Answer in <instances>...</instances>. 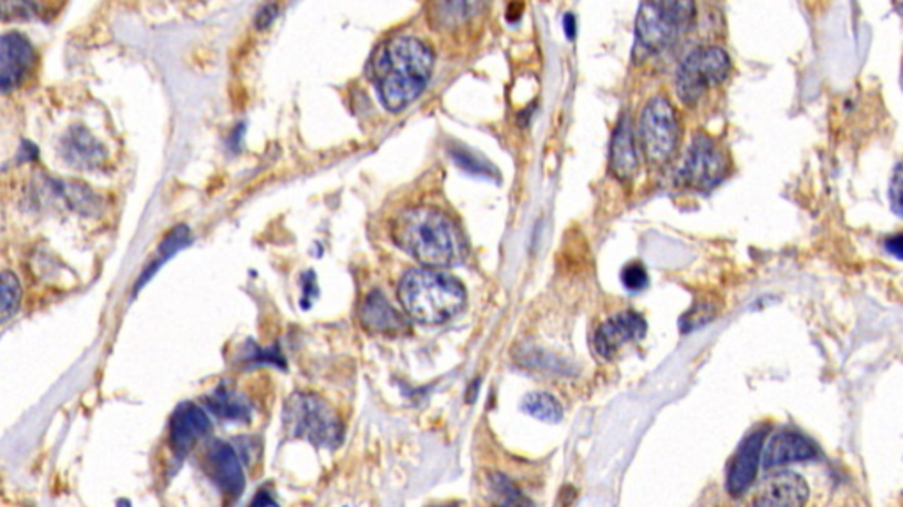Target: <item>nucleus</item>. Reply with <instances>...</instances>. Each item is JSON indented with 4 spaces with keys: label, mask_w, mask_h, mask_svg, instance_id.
Here are the masks:
<instances>
[{
    "label": "nucleus",
    "mask_w": 903,
    "mask_h": 507,
    "mask_svg": "<svg viewBox=\"0 0 903 507\" xmlns=\"http://www.w3.org/2000/svg\"><path fill=\"white\" fill-rule=\"evenodd\" d=\"M890 201L891 209L895 210V214L902 215V166L900 164H896L895 173L891 179Z\"/></svg>",
    "instance_id": "obj_30"
},
{
    "label": "nucleus",
    "mask_w": 903,
    "mask_h": 507,
    "mask_svg": "<svg viewBox=\"0 0 903 507\" xmlns=\"http://www.w3.org/2000/svg\"><path fill=\"white\" fill-rule=\"evenodd\" d=\"M489 485H491V490H493V494L496 495L501 504H509V506H514V504L515 506H518V504H530L524 499V495L521 494L518 486L510 481L509 478H505L503 474H491Z\"/></svg>",
    "instance_id": "obj_26"
},
{
    "label": "nucleus",
    "mask_w": 903,
    "mask_h": 507,
    "mask_svg": "<svg viewBox=\"0 0 903 507\" xmlns=\"http://www.w3.org/2000/svg\"><path fill=\"white\" fill-rule=\"evenodd\" d=\"M59 150L60 158L64 159L66 164L77 170H96L103 166L107 159L103 143L82 125L69 129L68 134L60 140Z\"/></svg>",
    "instance_id": "obj_16"
},
{
    "label": "nucleus",
    "mask_w": 903,
    "mask_h": 507,
    "mask_svg": "<svg viewBox=\"0 0 903 507\" xmlns=\"http://www.w3.org/2000/svg\"><path fill=\"white\" fill-rule=\"evenodd\" d=\"M713 316H715V311L704 303V305H699L698 308L690 311L686 316H683V320H681V328H683V332L698 328V326H702V324L713 320Z\"/></svg>",
    "instance_id": "obj_28"
},
{
    "label": "nucleus",
    "mask_w": 903,
    "mask_h": 507,
    "mask_svg": "<svg viewBox=\"0 0 903 507\" xmlns=\"http://www.w3.org/2000/svg\"><path fill=\"white\" fill-rule=\"evenodd\" d=\"M399 300L419 323L441 324L463 311L466 291L458 278L438 270H410L399 284Z\"/></svg>",
    "instance_id": "obj_3"
},
{
    "label": "nucleus",
    "mask_w": 903,
    "mask_h": 507,
    "mask_svg": "<svg viewBox=\"0 0 903 507\" xmlns=\"http://www.w3.org/2000/svg\"><path fill=\"white\" fill-rule=\"evenodd\" d=\"M278 17V6L275 4H267L265 8L258 13L257 18V26L258 29H267L270 23L274 22V18Z\"/></svg>",
    "instance_id": "obj_31"
},
{
    "label": "nucleus",
    "mask_w": 903,
    "mask_h": 507,
    "mask_svg": "<svg viewBox=\"0 0 903 507\" xmlns=\"http://www.w3.org/2000/svg\"><path fill=\"white\" fill-rule=\"evenodd\" d=\"M22 302V287L13 273H0V326L17 314Z\"/></svg>",
    "instance_id": "obj_22"
},
{
    "label": "nucleus",
    "mask_w": 903,
    "mask_h": 507,
    "mask_svg": "<svg viewBox=\"0 0 903 507\" xmlns=\"http://www.w3.org/2000/svg\"><path fill=\"white\" fill-rule=\"evenodd\" d=\"M38 17L34 0H0V23L29 22Z\"/></svg>",
    "instance_id": "obj_25"
},
{
    "label": "nucleus",
    "mask_w": 903,
    "mask_h": 507,
    "mask_svg": "<svg viewBox=\"0 0 903 507\" xmlns=\"http://www.w3.org/2000/svg\"><path fill=\"white\" fill-rule=\"evenodd\" d=\"M814 444L805 439L803 435L794 432H780L767 444L766 452L762 456L764 469H775L780 465L792 464V462H806L815 458Z\"/></svg>",
    "instance_id": "obj_18"
},
{
    "label": "nucleus",
    "mask_w": 903,
    "mask_h": 507,
    "mask_svg": "<svg viewBox=\"0 0 903 507\" xmlns=\"http://www.w3.org/2000/svg\"><path fill=\"white\" fill-rule=\"evenodd\" d=\"M523 410L533 418L545 423H558L563 418V407L549 393H530L523 400Z\"/></svg>",
    "instance_id": "obj_21"
},
{
    "label": "nucleus",
    "mask_w": 903,
    "mask_h": 507,
    "mask_svg": "<svg viewBox=\"0 0 903 507\" xmlns=\"http://www.w3.org/2000/svg\"><path fill=\"white\" fill-rule=\"evenodd\" d=\"M188 243H189L188 227L185 226L175 227V230H173L172 233H170V235H168L167 239H164L163 245H161V249H159V254H161V256H159V260L155 261L154 265L150 266V270H147L146 275H143V277H140V281H138V287L143 286V284H146L147 278H149L150 275H152V273H154L155 270H158V266L161 265V263H164V261H167L168 257H172L177 251H180V249L185 247Z\"/></svg>",
    "instance_id": "obj_24"
},
{
    "label": "nucleus",
    "mask_w": 903,
    "mask_h": 507,
    "mask_svg": "<svg viewBox=\"0 0 903 507\" xmlns=\"http://www.w3.org/2000/svg\"><path fill=\"white\" fill-rule=\"evenodd\" d=\"M563 30H565L566 38L570 41H574L575 32H578V26H575V18L572 13H566L565 18H563Z\"/></svg>",
    "instance_id": "obj_33"
},
{
    "label": "nucleus",
    "mask_w": 903,
    "mask_h": 507,
    "mask_svg": "<svg viewBox=\"0 0 903 507\" xmlns=\"http://www.w3.org/2000/svg\"><path fill=\"white\" fill-rule=\"evenodd\" d=\"M207 470L212 481L228 497L237 499L244 491L245 478L235 449L223 440H215L207 453Z\"/></svg>",
    "instance_id": "obj_12"
},
{
    "label": "nucleus",
    "mask_w": 903,
    "mask_h": 507,
    "mask_svg": "<svg viewBox=\"0 0 903 507\" xmlns=\"http://www.w3.org/2000/svg\"><path fill=\"white\" fill-rule=\"evenodd\" d=\"M491 0H425V18L445 43H464L482 30Z\"/></svg>",
    "instance_id": "obj_5"
},
{
    "label": "nucleus",
    "mask_w": 903,
    "mask_h": 507,
    "mask_svg": "<svg viewBox=\"0 0 903 507\" xmlns=\"http://www.w3.org/2000/svg\"><path fill=\"white\" fill-rule=\"evenodd\" d=\"M764 437H766V430H757L741 443L728 474V491L732 497L745 494L750 485L757 478Z\"/></svg>",
    "instance_id": "obj_13"
},
{
    "label": "nucleus",
    "mask_w": 903,
    "mask_h": 507,
    "mask_svg": "<svg viewBox=\"0 0 903 507\" xmlns=\"http://www.w3.org/2000/svg\"><path fill=\"white\" fill-rule=\"evenodd\" d=\"M671 26L681 32L686 30L695 18V0H659Z\"/></svg>",
    "instance_id": "obj_23"
},
{
    "label": "nucleus",
    "mask_w": 903,
    "mask_h": 507,
    "mask_svg": "<svg viewBox=\"0 0 903 507\" xmlns=\"http://www.w3.org/2000/svg\"><path fill=\"white\" fill-rule=\"evenodd\" d=\"M210 432L209 416L194 404L179 405L170 423V444L179 458H184L198 440Z\"/></svg>",
    "instance_id": "obj_15"
},
{
    "label": "nucleus",
    "mask_w": 903,
    "mask_h": 507,
    "mask_svg": "<svg viewBox=\"0 0 903 507\" xmlns=\"http://www.w3.org/2000/svg\"><path fill=\"white\" fill-rule=\"evenodd\" d=\"M732 64L728 52L720 47L698 48L690 53L676 71V94L681 103L694 107L711 87L728 80Z\"/></svg>",
    "instance_id": "obj_6"
},
{
    "label": "nucleus",
    "mask_w": 903,
    "mask_h": 507,
    "mask_svg": "<svg viewBox=\"0 0 903 507\" xmlns=\"http://www.w3.org/2000/svg\"><path fill=\"white\" fill-rule=\"evenodd\" d=\"M284 428L295 439H305L318 448L335 449L343 443V422L323 398L295 393L284 405Z\"/></svg>",
    "instance_id": "obj_4"
},
{
    "label": "nucleus",
    "mask_w": 903,
    "mask_h": 507,
    "mask_svg": "<svg viewBox=\"0 0 903 507\" xmlns=\"http://www.w3.org/2000/svg\"><path fill=\"white\" fill-rule=\"evenodd\" d=\"M36 53L26 36L0 34V92L17 89L34 68Z\"/></svg>",
    "instance_id": "obj_10"
},
{
    "label": "nucleus",
    "mask_w": 903,
    "mask_h": 507,
    "mask_svg": "<svg viewBox=\"0 0 903 507\" xmlns=\"http://www.w3.org/2000/svg\"><path fill=\"white\" fill-rule=\"evenodd\" d=\"M621 281H623V286L626 290L641 291L648 286L650 277H648L646 268L641 263H630L621 272Z\"/></svg>",
    "instance_id": "obj_27"
},
{
    "label": "nucleus",
    "mask_w": 903,
    "mask_h": 507,
    "mask_svg": "<svg viewBox=\"0 0 903 507\" xmlns=\"http://www.w3.org/2000/svg\"><path fill=\"white\" fill-rule=\"evenodd\" d=\"M360 321L369 332L394 335L401 333L407 326L404 317L395 311L380 291H373L362 303Z\"/></svg>",
    "instance_id": "obj_19"
},
{
    "label": "nucleus",
    "mask_w": 903,
    "mask_h": 507,
    "mask_svg": "<svg viewBox=\"0 0 903 507\" xmlns=\"http://www.w3.org/2000/svg\"><path fill=\"white\" fill-rule=\"evenodd\" d=\"M392 239L429 268H445L455 265L464 256V240L445 212L419 206L404 210L392 224Z\"/></svg>",
    "instance_id": "obj_2"
},
{
    "label": "nucleus",
    "mask_w": 903,
    "mask_h": 507,
    "mask_svg": "<svg viewBox=\"0 0 903 507\" xmlns=\"http://www.w3.org/2000/svg\"><path fill=\"white\" fill-rule=\"evenodd\" d=\"M729 164L724 152L706 134H698L690 143L680 179L695 191H711L728 175Z\"/></svg>",
    "instance_id": "obj_8"
},
{
    "label": "nucleus",
    "mask_w": 903,
    "mask_h": 507,
    "mask_svg": "<svg viewBox=\"0 0 903 507\" xmlns=\"http://www.w3.org/2000/svg\"><path fill=\"white\" fill-rule=\"evenodd\" d=\"M212 413L218 414L221 418L233 419V422H245L251 416V405L245 400L240 393L230 386H219L209 398H207Z\"/></svg>",
    "instance_id": "obj_20"
},
{
    "label": "nucleus",
    "mask_w": 903,
    "mask_h": 507,
    "mask_svg": "<svg viewBox=\"0 0 903 507\" xmlns=\"http://www.w3.org/2000/svg\"><path fill=\"white\" fill-rule=\"evenodd\" d=\"M452 158L458 161L459 166L464 168V170L470 171V173H476V175H488L489 170L485 166L484 162L480 161L479 158L475 155L468 154V152H461V150H454L452 152Z\"/></svg>",
    "instance_id": "obj_29"
},
{
    "label": "nucleus",
    "mask_w": 903,
    "mask_h": 507,
    "mask_svg": "<svg viewBox=\"0 0 903 507\" xmlns=\"http://www.w3.org/2000/svg\"><path fill=\"white\" fill-rule=\"evenodd\" d=\"M434 53L413 36H398L381 44L369 62V77L383 107L404 110L422 95L433 77Z\"/></svg>",
    "instance_id": "obj_1"
},
{
    "label": "nucleus",
    "mask_w": 903,
    "mask_h": 507,
    "mask_svg": "<svg viewBox=\"0 0 903 507\" xmlns=\"http://www.w3.org/2000/svg\"><path fill=\"white\" fill-rule=\"evenodd\" d=\"M809 485L796 473L773 474L759 486L752 504L755 506L797 507L809 500Z\"/></svg>",
    "instance_id": "obj_14"
},
{
    "label": "nucleus",
    "mask_w": 903,
    "mask_h": 507,
    "mask_svg": "<svg viewBox=\"0 0 903 507\" xmlns=\"http://www.w3.org/2000/svg\"><path fill=\"white\" fill-rule=\"evenodd\" d=\"M886 249L890 254L896 257V260H902V235L891 236V239L886 240Z\"/></svg>",
    "instance_id": "obj_32"
},
{
    "label": "nucleus",
    "mask_w": 903,
    "mask_h": 507,
    "mask_svg": "<svg viewBox=\"0 0 903 507\" xmlns=\"http://www.w3.org/2000/svg\"><path fill=\"white\" fill-rule=\"evenodd\" d=\"M680 36L671 26L659 0H642L635 18V48L644 55L664 52Z\"/></svg>",
    "instance_id": "obj_9"
},
{
    "label": "nucleus",
    "mask_w": 903,
    "mask_h": 507,
    "mask_svg": "<svg viewBox=\"0 0 903 507\" xmlns=\"http://www.w3.org/2000/svg\"><path fill=\"white\" fill-rule=\"evenodd\" d=\"M609 166H611L612 175L621 182H629L638 173V149H635L632 124L626 115L620 116V122L612 134Z\"/></svg>",
    "instance_id": "obj_17"
},
{
    "label": "nucleus",
    "mask_w": 903,
    "mask_h": 507,
    "mask_svg": "<svg viewBox=\"0 0 903 507\" xmlns=\"http://www.w3.org/2000/svg\"><path fill=\"white\" fill-rule=\"evenodd\" d=\"M641 145L648 161H669L680 140V124L676 111L665 98H653L644 107L639 124Z\"/></svg>",
    "instance_id": "obj_7"
},
{
    "label": "nucleus",
    "mask_w": 903,
    "mask_h": 507,
    "mask_svg": "<svg viewBox=\"0 0 903 507\" xmlns=\"http://www.w3.org/2000/svg\"><path fill=\"white\" fill-rule=\"evenodd\" d=\"M646 329V321L641 314L634 311L620 312L616 316L609 317L604 324H600L593 337V347L599 356L609 359L616 356L630 342L644 338Z\"/></svg>",
    "instance_id": "obj_11"
}]
</instances>
